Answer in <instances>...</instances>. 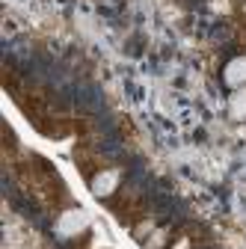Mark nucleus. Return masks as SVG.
Masks as SVG:
<instances>
[{
    "instance_id": "f257e3e1",
    "label": "nucleus",
    "mask_w": 246,
    "mask_h": 249,
    "mask_svg": "<svg viewBox=\"0 0 246 249\" xmlns=\"http://www.w3.org/2000/svg\"><path fill=\"white\" fill-rule=\"evenodd\" d=\"M226 77H228V83L246 80V59H234L231 66H228V71H226Z\"/></svg>"
},
{
    "instance_id": "f03ea898",
    "label": "nucleus",
    "mask_w": 246,
    "mask_h": 249,
    "mask_svg": "<svg viewBox=\"0 0 246 249\" xmlns=\"http://www.w3.org/2000/svg\"><path fill=\"white\" fill-rule=\"evenodd\" d=\"M231 107H234V113H237V116H240V113H246V92H237Z\"/></svg>"
}]
</instances>
